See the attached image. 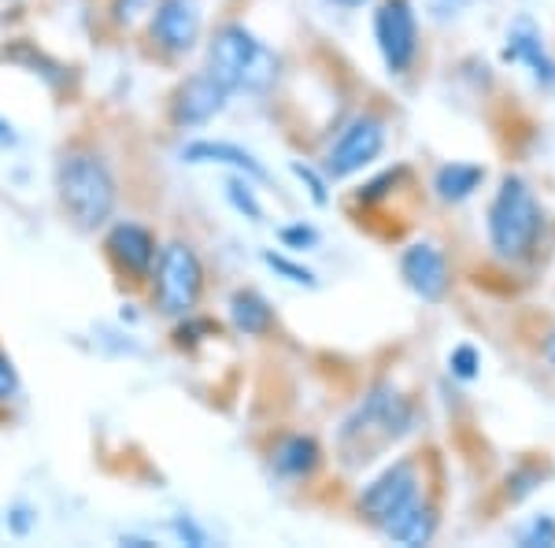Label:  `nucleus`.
Returning a JSON list of instances; mask_svg holds the SVG:
<instances>
[{"label": "nucleus", "mask_w": 555, "mask_h": 548, "mask_svg": "<svg viewBox=\"0 0 555 548\" xmlns=\"http://www.w3.org/2000/svg\"><path fill=\"white\" fill-rule=\"evenodd\" d=\"M208 75L219 78L230 93H267L278 82L282 60L245 23H222L208 41Z\"/></svg>", "instance_id": "obj_1"}, {"label": "nucleus", "mask_w": 555, "mask_h": 548, "mask_svg": "<svg viewBox=\"0 0 555 548\" xmlns=\"http://www.w3.org/2000/svg\"><path fill=\"white\" fill-rule=\"evenodd\" d=\"M415 408L408 397H400L392 385H378L363 397L360 408L345 419L341 426V456L352 467L371 463L382 448L397 445L411 430Z\"/></svg>", "instance_id": "obj_2"}, {"label": "nucleus", "mask_w": 555, "mask_h": 548, "mask_svg": "<svg viewBox=\"0 0 555 548\" xmlns=\"http://www.w3.org/2000/svg\"><path fill=\"white\" fill-rule=\"evenodd\" d=\"M56 190L60 204H64V212L78 230L104 227L115 212V201H119L112 167L89 149L64 152V160L56 167Z\"/></svg>", "instance_id": "obj_3"}, {"label": "nucleus", "mask_w": 555, "mask_h": 548, "mask_svg": "<svg viewBox=\"0 0 555 548\" xmlns=\"http://www.w3.org/2000/svg\"><path fill=\"white\" fill-rule=\"evenodd\" d=\"M537 238H541V204H537V196L522 178L507 175L489 208L492 248L507 259H522L533 253Z\"/></svg>", "instance_id": "obj_4"}, {"label": "nucleus", "mask_w": 555, "mask_h": 548, "mask_svg": "<svg viewBox=\"0 0 555 548\" xmlns=\"http://www.w3.org/2000/svg\"><path fill=\"white\" fill-rule=\"evenodd\" d=\"M204 293V264L193 245L171 241L156 256V308L171 319L193 316Z\"/></svg>", "instance_id": "obj_5"}, {"label": "nucleus", "mask_w": 555, "mask_h": 548, "mask_svg": "<svg viewBox=\"0 0 555 548\" xmlns=\"http://www.w3.org/2000/svg\"><path fill=\"white\" fill-rule=\"evenodd\" d=\"M374 41L392 75H404L418 56V20L411 0H382L374 12Z\"/></svg>", "instance_id": "obj_6"}, {"label": "nucleus", "mask_w": 555, "mask_h": 548, "mask_svg": "<svg viewBox=\"0 0 555 548\" xmlns=\"http://www.w3.org/2000/svg\"><path fill=\"white\" fill-rule=\"evenodd\" d=\"M418 500V474H415V463L411 460H400L374 479L366 489L360 493V511L366 515V523L374 526H389L392 519L400 515L404 508H411Z\"/></svg>", "instance_id": "obj_7"}, {"label": "nucleus", "mask_w": 555, "mask_h": 548, "mask_svg": "<svg viewBox=\"0 0 555 548\" xmlns=\"http://www.w3.org/2000/svg\"><path fill=\"white\" fill-rule=\"evenodd\" d=\"M385 149V123L378 115H360L341 130V138L326 152V175L330 178H352L356 170L382 156Z\"/></svg>", "instance_id": "obj_8"}, {"label": "nucleus", "mask_w": 555, "mask_h": 548, "mask_svg": "<svg viewBox=\"0 0 555 548\" xmlns=\"http://www.w3.org/2000/svg\"><path fill=\"white\" fill-rule=\"evenodd\" d=\"M227 101H230V89L215 75H208V71H196V75H190L171 93V123L178 130L208 127L215 115H222Z\"/></svg>", "instance_id": "obj_9"}, {"label": "nucleus", "mask_w": 555, "mask_h": 548, "mask_svg": "<svg viewBox=\"0 0 555 548\" xmlns=\"http://www.w3.org/2000/svg\"><path fill=\"white\" fill-rule=\"evenodd\" d=\"M204 12L201 0H156L152 8V41L167 56H185L201 41Z\"/></svg>", "instance_id": "obj_10"}, {"label": "nucleus", "mask_w": 555, "mask_h": 548, "mask_svg": "<svg viewBox=\"0 0 555 548\" xmlns=\"http://www.w3.org/2000/svg\"><path fill=\"white\" fill-rule=\"evenodd\" d=\"M107 259L119 267L122 275H130V282H145L156 267V233L141 222H115L104 238Z\"/></svg>", "instance_id": "obj_11"}, {"label": "nucleus", "mask_w": 555, "mask_h": 548, "mask_svg": "<svg viewBox=\"0 0 555 548\" xmlns=\"http://www.w3.org/2000/svg\"><path fill=\"white\" fill-rule=\"evenodd\" d=\"M400 275L411 285V293H418L423 301H444L449 293V264H444L441 248L429 245V241H415V245L404 248L400 256Z\"/></svg>", "instance_id": "obj_12"}, {"label": "nucleus", "mask_w": 555, "mask_h": 548, "mask_svg": "<svg viewBox=\"0 0 555 548\" xmlns=\"http://www.w3.org/2000/svg\"><path fill=\"white\" fill-rule=\"evenodd\" d=\"M182 160H185V164H219V167H234L237 175L253 178V182H267V178H271V175H267V167L259 164L253 152L241 149V145H230V141H208V138L190 141V145L182 149Z\"/></svg>", "instance_id": "obj_13"}, {"label": "nucleus", "mask_w": 555, "mask_h": 548, "mask_svg": "<svg viewBox=\"0 0 555 548\" xmlns=\"http://www.w3.org/2000/svg\"><path fill=\"white\" fill-rule=\"evenodd\" d=\"M271 463H274V471L282 474V479L300 482V479H311V474H315V467L322 463V448H319L315 437L289 434V437H282V442L274 445Z\"/></svg>", "instance_id": "obj_14"}, {"label": "nucleus", "mask_w": 555, "mask_h": 548, "mask_svg": "<svg viewBox=\"0 0 555 548\" xmlns=\"http://www.w3.org/2000/svg\"><path fill=\"white\" fill-rule=\"evenodd\" d=\"M230 322H234L237 334L263 337L274 330V308L256 290H237L230 296Z\"/></svg>", "instance_id": "obj_15"}, {"label": "nucleus", "mask_w": 555, "mask_h": 548, "mask_svg": "<svg viewBox=\"0 0 555 548\" xmlns=\"http://www.w3.org/2000/svg\"><path fill=\"white\" fill-rule=\"evenodd\" d=\"M512 44L504 49V60H522V64L533 67V75L541 78V82H555V64L548 56H544V44H541V34H537V26L530 20H518L512 38Z\"/></svg>", "instance_id": "obj_16"}, {"label": "nucleus", "mask_w": 555, "mask_h": 548, "mask_svg": "<svg viewBox=\"0 0 555 548\" xmlns=\"http://www.w3.org/2000/svg\"><path fill=\"white\" fill-rule=\"evenodd\" d=\"M434 530H437L434 508H426L423 500H415V505L400 511L389 526H382V534L392 537V541H400V545H426L429 537H434Z\"/></svg>", "instance_id": "obj_17"}, {"label": "nucleus", "mask_w": 555, "mask_h": 548, "mask_svg": "<svg viewBox=\"0 0 555 548\" xmlns=\"http://www.w3.org/2000/svg\"><path fill=\"white\" fill-rule=\"evenodd\" d=\"M486 182V167L478 164H444L441 170H437L434 178V190L441 201L449 204H460L467 201V196H474V190Z\"/></svg>", "instance_id": "obj_18"}, {"label": "nucleus", "mask_w": 555, "mask_h": 548, "mask_svg": "<svg viewBox=\"0 0 555 548\" xmlns=\"http://www.w3.org/2000/svg\"><path fill=\"white\" fill-rule=\"evenodd\" d=\"M0 60H12V64H20V67H26V71H30V75H41L44 82H49L52 89L67 82V71L60 67L56 60H49V56H44L41 49H34L30 41H15V44H4V49H0Z\"/></svg>", "instance_id": "obj_19"}, {"label": "nucleus", "mask_w": 555, "mask_h": 548, "mask_svg": "<svg viewBox=\"0 0 555 548\" xmlns=\"http://www.w3.org/2000/svg\"><path fill=\"white\" fill-rule=\"evenodd\" d=\"M227 201L234 204V212H241L245 219L263 222V208H259V201H256L253 178H245V175H234V178H230V182H227Z\"/></svg>", "instance_id": "obj_20"}, {"label": "nucleus", "mask_w": 555, "mask_h": 548, "mask_svg": "<svg viewBox=\"0 0 555 548\" xmlns=\"http://www.w3.org/2000/svg\"><path fill=\"white\" fill-rule=\"evenodd\" d=\"M263 264L271 267L274 275H282L285 282H297V285H308V290H315V275L308 271L304 264H293L289 256H282V253H263Z\"/></svg>", "instance_id": "obj_21"}, {"label": "nucleus", "mask_w": 555, "mask_h": 548, "mask_svg": "<svg viewBox=\"0 0 555 548\" xmlns=\"http://www.w3.org/2000/svg\"><path fill=\"white\" fill-rule=\"evenodd\" d=\"M522 548H552L555 545V519L552 515H537L530 526L518 534Z\"/></svg>", "instance_id": "obj_22"}, {"label": "nucleus", "mask_w": 555, "mask_h": 548, "mask_svg": "<svg viewBox=\"0 0 555 548\" xmlns=\"http://www.w3.org/2000/svg\"><path fill=\"white\" fill-rule=\"evenodd\" d=\"M478 367H481V356H478V348H474V345H455L452 348L449 371L455 374V379H463V382L478 379Z\"/></svg>", "instance_id": "obj_23"}, {"label": "nucleus", "mask_w": 555, "mask_h": 548, "mask_svg": "<svg viewBox=\"0 0 555 548\" xmlns=\"http://www.w3.org/2000/svg\"><path fill=\"white\" fill-rule=\"evenodd\" d=\"M215 337V322L211 319H193V316H185V322H178V330H175V345L178 348H193V345H201L204 337Z\"/></svg>", "instance_id": "obj_24"}, {"label": "nucleus", "mask_w": 555, "mask_h": 548, "mask_svg": "<svg viewBox=\"0 0 555 548\" xmlns=\"http://www.w3.org/2000/svg\"><path fill=\"white\" fill-rule=\"evenodd\" d=\"M289 170H293V175H297V178H300V182H304V186H308L311 201H315V204H319V208H326V204H330V193H326V178H322V175H319V170H315V167L300 164V160H293V164H289Z\"/></svg>", "instance_id": "obj_25"}, {"label": "nucleus", "mask_w": 555, "mask_h": 548, "mask_svg": "<svg viewBox=\"0 0 555 548\" xmlns=\"http://www.w3.org/2000/svg\"><path fill=\"white\" fill-rule=\"evenodd\" d=\"M278 238H282L285 248H315L319 245V230L308 227V222H293V227H282L278 230Z\"/></svg>", "instance_id": "obj_26"}, {"label": "nucleus", "mask_w": 555, "mask_h": 548, "mask_svg": "<svg viewBox=\"0 0 555 548\" xmlns=\"http://www.w3.org/2000/svg\"><path fill=\"white\" fill-rule=\"evenodd\" d=\"M400 178H404V170H400V167H397V170H385V175H382V178H374V182H366V186H363V190H360V193H356V196H360V201H363V204H374V201H382V196H385V193H389V190H392V186H397V182H400Z\"/></svg>", "instance_id": "obj_27"}, {"label": "nucleus", "mask_w": 555, "mask_h": 548, "mask_svg": "<svg viewBox=\"0 0 555 548\" xmlns=\"http://www.w3.org/2000/svg\"><path fill=\"white\" fill-rule=\"evenodd\" d=\"M171 530H175L178 541H185V545H193V548H208V530L196 526L190 515H178L175 523H171Z\"/></svg>", "instance_id": "obj_28"}, {"label": "nucleus", "mask_w": 555, "mask_h": 548, "mask_svg": "<svg viewBox=\"0 0 555 548\" xmlns=\"http://www.w3.org/2000/svg\"><path fill=\"white\" fill-rule=\"evenodd\" d=\"M20 393V374H15L12 359L0 353V400H12Z\"/></svg>", "instance_id": "obj_29"}, {"label": "nucleus", "mask_w": 555, "mask_h": 548, "mask_svg": "<svg viewBox=\"0 0 555 548\" xmlns=\"http://www.w3.org/2000/svg\"><path fill=\"white\" fill-rule=\"evenodd\" d=\"M149 8V0H115V23H133Z\"/></svg>", "instance_id": "obj_30"}, {"label": "nucleus", "mask_w": 555, "mask_h": 548, "mask_svg": "<svg viewBox=\"0 0 555 548\" xmlns=\"http://www.w3.org/2000/svg\"><path fill=\"white\" fill-rule=\"evenodd\" d=\"M8 526H12V534H30V526H34V511L26 508V505H15L12 511H8Z\"/></svg>", "instance_id": "obj_31"}, {"label": "nucleus", "mask_w": 555, "mask_h": 548, "mask_svg": "<svg viewBox=\"0 0 555 548\" xmlns=\"http://www.w3.org/2000/svg\"><path fill=\"white\" fill-rule=\"evenodd\" d=\"M537 482H541V479H537V471H515L512 479H507V485H515V489H512V500H522L526 493H533V485H537Z\"/></svg>", "instance_id": "obj_32"}, {"label": "nucleus", "mask_w": 555, "mask_h": 548, "mask_svg": "<svg viewBox=\"0 0 555 548\" xmlns=\"http://www.w3.org/2000/svg\"><path fill=\"white\" fill-rule=\"evenodd\" d=\"M463 4H467V0H434V12H437V20H449Z\"/></svg>", "instance_id": "obj_33"}, {"label": "nucleus", "mask_w": 555, "mask_h": 548, "mask_svg": "<svg viewBox=\"0 0 555 548\" xmlns=\"http://www.w3.org/2000/svg\"><path fill=\"white\" fill-rule=\"evenodd\" d=\"M0 145H15V130L8 119H0Z\"/></svg>", "instance_id": "obj_34"}, {"label": "nucleus", "mask_w": 555, "mask_h": 548, "mask_svg": "<svg viewBox=\"0 0 555 548\" xmlns=\"http://www.w3.org/2000/svg\"><path fill=\"white\" fill-rule=\"evenodd\" d=\"M544 359H548V364L555 367V330L548 334V341H544Z\"/></svg>", "instance_id": "obj_35"}, {"label": "nucleus", "mask_w": 555, "mask_h": 548, "mask_svg": "<svg viewBox=\"0 0 555 548\" xmlns=\"http://www.w3.org/2000/svg\"><path fill=\"white\" fill-rule=\"evenodd\" d=\"M337 8H360V4H366V0H334Z\"/></svg>", "instance_id": "obj_36"}]
</instances>
